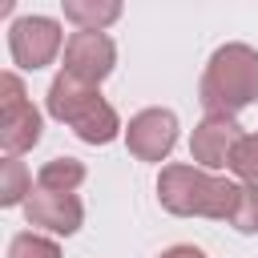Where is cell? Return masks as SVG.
Instances as JSON below:
<instances>
[{"label": "cell", "mask_w": 258, "mask_h": 258, "mask_svg": "<svg viewBox=\"0 0 258 258\" xmlns=\"http://www.w3.org/2000/svg\"><path fill=\"white\" fill-rule=\"evenodd\" d=\"M28 194H32V177H28L24 161L4 157V165H0V206H20V202H28Z\"/></svg>", "instance_id": "cell-12"}, {"label": "cell", "mask_w": 258, "mask_h": 258, "mask_svg": "<svg viewBox=\"0 0 258 258\" xmlns=\"http://www.w3.org/2000/svg\"><path fill=\"white\" fill-rule=\"evenodd\" d=\"M81 181H85V165L77 157H52L36 173V189H52V194H73Z\"/></svg>", "instance_id": "cell-11"}, {"label": "cell", "mask_w": 258, "mask_h": 258, "mask_svg": "<svg viewBox=\"0 0 258 258\" xmlns=\"http://www.w3.org/2000/svg\"><path fill=\"white\" fill-rule=\"evenodd\" d=\"M8 258H60V246L40 234H16L8 246Z\"/></svg>", "instance_id": "cell-15"}, {"label": "cell", "mask_w": 258, "mask_h": 258, "mask_svg": "<svg viewBox=\"0 0 258 258\" xmlns=\"http://www.w3.org/2000/svg\"><path fill=\"white\" fill-rule=\"evenodd\" d=\"M230 226L242 234H258V185H242L238 189V206L230 214Z\"/></svg>", "instance_id": "cell-14"}, {"label": "cell", "mask_w": 258, "mask_h": 258, "mask_svg": "<svg viewBox=\"0 0 258 258\" xmlns=\"http://www.w3.org/2000/svg\"><path fill=\"white\" fill-rule=\"evenodd\" d=\"M238 121L234 117H206L189 137V157L202 169H222L230 161V149L238 145Z\"/></svg>", "instance_id": "cell-9"}, {"label": "cell", "mask_w": 258, "mask_h": 258, "mask_svg": "<svg viewBox=\"0 0 258 258\" xmlns=\"http://www.w3.org/2000/svg\"><path fill=\"white\" fill-rule=\"evenodd\" d=\"M161 258H206V254H202L198 246H169Z\"/></svg>", "instance_id": "cell-16"}, {"label": "cell", "mask_w": 258, "mask_h": 258, "mask_svg": "<svg viewBox=\"0 0 258 258\" xmlns=\"http://www.w3.org/2000/svg\"><path fill=\"white\" fill-rule=\"evenodd\" d=\"M0 145L8 157H20L24 149H32L40 141V113L32 109V101L24 97V85L16 73L0 77Z\"/></svg>", "instance_id": "cell-4"}, {"label": "cell", "mask_w": 258, "mask_h": 258, "mask_svg": "<svg viewBox=\"0 0 258 258\" xmlns=\"http://www.w3.org/2000/svg\"><path fill=\"white\" fill-rule=\"evenodd\" d=\"M238 189L242 185H234V181H226L202 165H165L157 177V198L177 218L230 222V214L238 206Z\"/></svg>", "instance_id": "cell-1"}, {"label": "cell", "mask_w": 258, "mask_h": 258, "mask_svg": "<svg viewBox=\"0 0 258 258\" xmlns=\"http://www.w3.org/2000/svg\"><path fill=\"white\" fill-rule=\"evenodd\" d=\"M24 218L28 226H44L52 234H77L81 230V202L77 194H52V189H32L24 202Z\"/></svg>", "instance_id": "cell-8"}, {"label": "cell", "mask_w": 258, "mask_h": 258, "mask_svg": "<svg viewBox=\"0 0 258 258\" xmlns=\"http://www.w3.org/2000/svg\"><path fill=\"white\" fill-rule=\"evenodd\" d=\"M226 169L238 173L246 185H258V133H242V137H238V145L230 149Z\"/></svg>", "instance_id": "cell-13"}, {"label": "cell", "mask_w": 258, "mask_h": 258, "mask_svg": "<svg viewBox=\"0 0 258 258\" xmlns=\"http://www.w3.org/2000/svg\"><path fill=\"white\" fill-rule=\"evenodd\" d=\"M198 101L206 117H238L258 101V52L250 44H222L206 64Z\"/></svg>", "instance_id": "cell-2"}, {"label": "cell", "mask_w": 258, "mask_h": 258, "mask_svg": "<svg viewBox=\"0 0 258 258\" xmlns=\"http://www.w3.org/2000/svg\"><path fill=\"white\" fill-rule=\"evenodd\" d=\"M113 60H117V48L105 32H73L64 44V73L77 77L81 85L97 89L113 73Z\"/></svg>", "instance_id": "cell-6"}, {"label": "cell", "mask_w": 258, "mask_h": 258, "mask_svg": "<svg viewBox=\"0 0 258 258\" xmlns=\"http://www.w3.org/2000/svg\"><path fill=\"white\" fill-rule=\"evenodd\" d=\"M60 24L52 16H20L8 28V52L20 69H44L60 52Z\"/></svg>", "instance_id": "cell-5"}, {"label": "cell", "mask_w": 258, "mask_h": 258, "mask_svg": "<svg viewBox=\"0 0 258 258\" xmlns=\"http://www.w3.org/2000/svg\"><path fill=\"white\" fill-rule=\"evenodd\" d=\"M121 16L117 0H64V20H73L81 32H101Z\"/></svg>", "instance_id": "cell-10"}, {"label": "cell", "mask_w": 258, "mask_h": 258, "mask_svg": "<svg viewBox=\"0 0 258 258\" xmlns=\"http://www.w3.org/2000/svg\"><path fill=\"white\" fill-rule=\"evenodd\" d=\"M129 153L141 161H161L177 145V117L169 109H141L125 129Z\"/></svg>", "instance_id": "cell-7"}, {"label": "cell", "mask_w": 258, "mask_h": 258, "mask_svg": "<svg viewBox=\"0 0 258 258\" xmlns=\"http://www.w3.org/2000/svg\"><path fill=\"white\" fill-rule=\"evenodd\" d=\"M48 113L56 121H64L81 141L89 145H109L117 133H121V121H117V109L93 89V85H81L77 77L60 73L52 85H48Z\"/></svg>", "instance_id": "cell-3"}]
</instances>
